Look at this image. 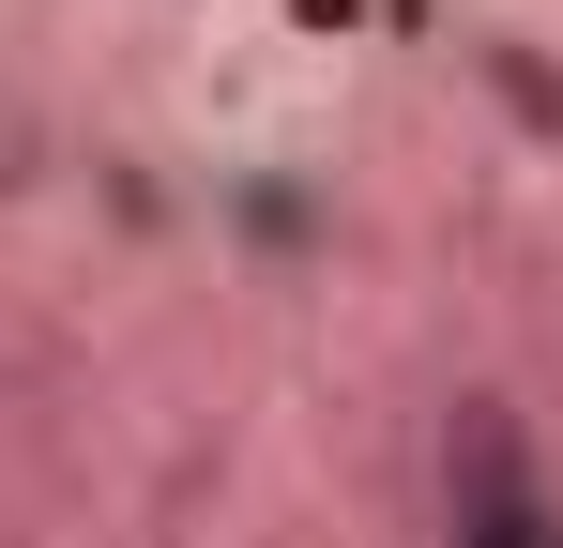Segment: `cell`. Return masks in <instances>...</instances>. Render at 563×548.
<instances>
[{
    "label": "cell",
    "instance_id": "cell-1",
    "mask_svg": "<svg viewBox=\"0 0 563 548\" xmlns=\"http://www.w3.org/2000/svg\"><path fill=\"white\" fill-rule=\"evenodd\" d=\"M442 548H563V503L533 487L503 396H457V427H442Z\"/></svg>",
    "mask_w": 563,
    "mask_h": 548
}]
</instances>
